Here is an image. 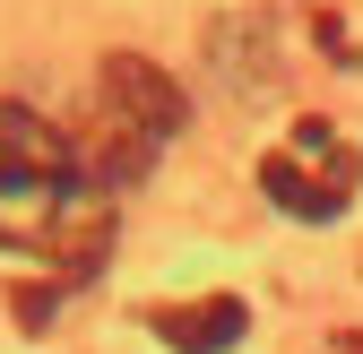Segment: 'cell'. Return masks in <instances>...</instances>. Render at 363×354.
<instances>
[{
  "instance_id": "cell-5",
  "label": "cell",
  "mask_w": 363,
  "mask_h": 354,
  "mask_svg": "<svg viewBox=\"0 0 363 354\" xmlns=\"http://www.w3.org/2000/svg\"><path fill=\"white\" fill-rule=\"evenodd\" d=\"M329 354H363V337H329Z\"/></svg>"
},
{
  "instance_id": "cell-3",
  "label": "cell",
  "mask_w": 363,
  "mask_h": 354,
  "mask_svg": "<svg viewBox=\"0 0 363 354\" xmlns=\"http://www.w3.org/2000/svg\"><path fill=\"white\" fill-rule=\"evenodd\" d=\"M96 96H104V104H121V113L139 121L156 147L182 130V113H191V104H182V86H173L156 61H139V52H113V61H104V78H96Z\"/></svg>"
},
{
  "instance_id": "cell-1",
  "label": "cell",
  "mask_w": 363,
  "mask_h": 354,
  "mask_svg": "<svg viewBox=\"0 0 363 354\" xmlns=\"http://www.w3.org/2000/svg\"><path fill=\"white\" fill-rule=\"evenodd\" d=\"M0 251L52 259L61 277H96L113 251V190H96L69 156V130L35 121L0 96Z\"/></svg>"
},
{
  "instance_id": "cell-2",
  "label": "cell",
  "mask_w": 363,
  "mask_h": 354,
  "mask_svg": "<svg viewBox=\"0 0 363 354\" xmlns=\"http://www.w3.org/2000/svg\"><path fill=\"white\" fill-rule=\"evenodd\" d=\"M259 190L277 199L286 216H303V225H329V216H346L354 190H363V156H354V139L337 121L303 113L286 139L259 156Z\"/></svg>"
},
{
  "instance_id": "cell-4",
  "label": "cell",
  "mask_w": 363,
  "mask_h": 354,
  "mask_svg": "<svg viewBox=\"0 0 363 354\" xmlns=\"http://www.w3.org/2000/svg\"><path fill=\"white\" fill-rule=\"evenodd\" d=\"M147 329L173 354H225V346H242L251 312H242V294H199V302H147Z\"/></svg>"
}]
</instances>
